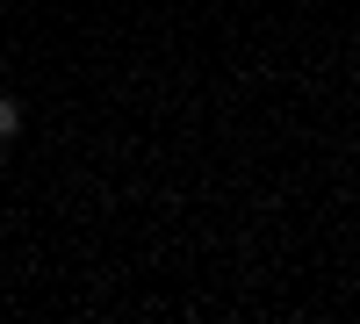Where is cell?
<instances>
[{
  "mask_svg": "<svg viewBox=\"0 0 360 324\" xmlns=\"http://www.w3.org/2000/svg\"><path fill=\"white\" fill-rule=\"evenodd\" d=\"M15 130H22V101L0 94V137H15Z\"/></svg>",
  "mask_w": 360,
  "mask_h": 324,
  "instance_id": "6da1fadb",
  "label": "cell"
}]
</instances>
